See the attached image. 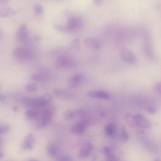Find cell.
<instances>
[{
    "mask_svg": "<svg viewBox=\"0 0 161 161\" xmlns=\"http://www.w3.org/2000/svg\"><path fill=\"white\" fill-rule=\"evenodd\" d=\"M83 23L81 18L72 17L68 19L66 27V30L71 31L78 28L81 27Z\"/></svg>",
    "mask_w": 161,
    "mask_h": 161,
    "instance_id": "cell-9",
    "label": "cell"
},
{
    "mask_svg": "<svg viewBox=\"0 0 161 161\" xmlns=\"http://www.w3.org/2000/svg\"><path fill=\"white\" fill-rule=\"evenodd\" d=\"M34 10L35 13L38 15H42L44 11L43 7L39 4H35L34 7Z\"/></svg>",
    "mask_w": 161,
    "mask_h": 161,
    "instance_id": "cell-24",
    "label": "cell"
},
{
    "mask_svg": "<svg viewBox=\"0 0 161 161\" xmlns=\"http://www.w3.org/2000/svg\"><path fill=\"white\" fill-rule=\"evenodd\" d=\"M94 2L95 4L97 6H100L102 4V2L100 1H95Z\"/></svg>",
    "mask_w": 161,
    "mask_h": 161,
    "instance_id": "cell-35",
    "label": "cell"
},
{
    "mask_svg": "<svg viewBox=\"0 0 161 161\" xmlns=\"http://www.w3.org/2000/svg\"><path fill=\"white\" fill-rule=\"evenodd\" d=\"M120 54L123 60L128 63L135 64L137 62V59L135 55L127 48H123L121 49Z\"/></svg>",
    "mask_w": 161,
    "mask_h": 161,
    "instance_id": "cell-6",
    "label": "cell"
},
{
    "mask_svg": "<svg viewBox=\"0 0 161 161\" xmlns=\"http://www.w3.org/2000/svg\"><path fill=\"white\" fill-rule=\"evenodd\" d=\"M88 125V121L85 119H82L72 125L71 129V132L75 135L82 136L84 134Z\"/></svg>",
    "mask_w": 161,
    "mask_h": 161,
    "instance_id": "cell-5",
    "label": "cell"
},
{
    "mask_svg": "<svg viewBox=\"0 0 161 161\" xmlns=\"http://www.w3.org/2000/svg\"><path fill=\"white\" fill-rule=\"evenodd\" d=\"M12 12L10 10H5L0 11V17H5L10 16Z\"/></svg>",
    "mask_w": 161,
    "mask_h": 161,
    "instance_id": "cell-28",
    "label": "cell"
},
{
    "mask_svg": "<svg viewBox=\"0 0 161 161\" xmlns=\"http://www.w3.org/2000/svg\"><path fill=\"white\" fill-rule=\"evenodd\" d=\"M147 110L150 114H154L156 112V109L154 107H148L147 109Z\"/></svg>",
    "mask_w": 161,
    "mask_h": 161,
    "instance_id": "cell-33",
    "label": "cell"
},
{
    "mask_svg": "<svg viewBox=\"0 0 161 161\" xmlns=\"http://www.w3.org/2000/svg\"><path fill=\"white\" fill-rule=\"evenodd\" d=\"M83 43L86 47L94 50H99L101 47V43L99 40L93 37H88L85 38Z\"/></svg>",
    "mask_w": 161,
    "mask_h": 161,
    "instance_id": "cell-10",
    "label": "cell"
},
{
    "mask_svg": "<svg viewBox=\"0 0 161 161\" xmlns=\"http://www.w3.org/2000/svg\"><path fill=\"white\" fill-rule=\"evenodd\" d=\"M124 118L128 124L130 125L131 126H135L133 118V115L129 114H127L125 115Z\"/></svg>",
    "mask_w": 161,
    "mask_h": 161,
    "instance_id": "cell-25",
    "label": "cell"
},
{
    "mask_svg": "<svg viewBox=\"0 0 161 161\" xmlns=\"http://www.w3.org/2000/svg\"><path fill=\"white\" fill-rule=\"evenodd\" d=\"M97 158L95 157L94 156L93 157L92 159V161H97Z\"/></svg>",
    "mask_w": 161,
    "mask_h": 161,
    "instance_id": "cell-38",
    "label": "cell"
},
{
    "mask_svg": "<svg viewBox=\"0 0 161 161\" xmlns=\"http://www.w3.org/2000/svg\"><path fill=\"white\" fill-rule=\"evenodd\" d=\"M59 161H72V160L71 158L69 156H63L59 158Z\"/></svg>",
    "mask_w": 161,
    "mask_h": 161,
    "instance_id": "cell-32",
    "label": "cell"
},
{
    "mask_svg": "<svg viewBox=\"0 0 161 161\" xmlns=\"http://www.w3.org/2000/svg\"><path fill=\"white\" fill-rule=\"evenodd\" d=\"M92 149V145L91 143L88 142L83 146L79 151V156L80 157L83 158L89 155Z\"/></svg>",
    "mask_w": 161,
    "mask_h": 161,
    "instance_id": "cell-14",
    "label": "cell"
},
{
    "mask_svg": "<svg viewBox=\"0 0 161 161\" xmlns=\"http://www.w3.org/2000/svg\"><path fill=\"white\" fill-rule=\"evenodd\" d=\"M87 95L90 97L105 100H109L110 98V95L108 93L103 91H92L88 93Z\"/></svg>",
    "mask_w": 161,
    "mask_h": 161,
    "instance_id": "cell-13",
    "label": "cell"
},
{
    "mask_svg": "<svg viewBox=\"0 0 161 161\" xmlns=\"http://www.w3.org/2000/svg\"><path fill=\"white\" fill-rule=\"evenodd\" d=\"M73 64V60L69 57L65 56L58 57L54 63L55 67L58 69H64L71 67Z\"/></svg>",
    "mask_w": 161,
    "mask_h": 161,
    "instance_id": "cell-7",
    "label": "cell"
},
{
    "mask_svg": "<svg viewBox=\"0 0 161 161\" xmlns=\"http://www.w3.org/2000/svg\"><path fill=\"white\" fill-rule=\"evenodd\" d=\"M53 26L56 30L61 32H65L66 31V27L58 24H55Z\"/></svg>",
    "mask_w": 161,
    "mask_h": 161,
    "instance_id": "cell-29",
    "label": "cell"
},
{
    "mask_svg": "<svg viewBox=\"0 0 161 161\" xmlns=\"http://www.w3.org/2000/svg\"><path fill=\"white\" fill-rule=\"evenodd\" d=\"M26 115L28 119L31 120H35L39 119L41 114L37 110L31 109L26 111Z\"/></svg>",
    "mask_w": 161,
    "mask_h": 161,
    "instance_id": "cell-15",
    "label": "cell"
},
{
    "mask_svg": "<svg viewBox=\"0 0 161 161\" xmlns=\"http://www.w3.org/2000/svg\"><path fill=\"white\" fill-rule=\"evenodd\" d=\"M28 161H39L36 159H28Z\"/></svg>",
    "mask_w": 161,
    "mask_h": 161,
    "instance_id": "cell-37",
    "label": "cell"
},
{
    "mask_svg": "<svg viewBox=\"0 0 161 161\" xmlns=\"http://www.w3.org/2000/svg\"><path fill=\"white\" fill-rule=\"evenodd\" d=\"M83 79V76L81 74L73 75L67 79V85L70 89L74 88L81 83Z\"/></svg>",
    "mask_w": 161,
    "mask_h": 161,
    "instance_id": "cell-11",
    "label": "cell"
},
{
    "mask_svg": "<svg viewBox=\"0 0 161 161\" xmlns=\"http://www.w3.org/2000/svg\"><path fill=\"white\" fill-rule=\"evenodd\" d=\"M129 135L124 128L122 129L120 135V140L123 142H126L129 139Z\"/></svg>",
    "mask_w": 161,
    "mask_h": 161,
    "instance_id": "cell-21",
    "label": "cell"
},
{
    "mask_svg": "<svg viewBox=\"0 0 161 161\" xmlns=\"http://www.w3.org/2000/svg\"><path fill=\"white\" fill-rule=\"evenodd\" d=\"M21 146L22 148L27 150H30L32 149L33 146L24 141L22 144Z\"/></svg>",
    "mask_w": 161,
    "mask_h": 161,
    "instance_id": "cell-30",
    "label": "cell"
},
{
    "mask_svg": "<svg viewBox=\"0 0 161 161\" xmlns=\"http://www.w3.org/2000/svg\"></svg>",
    "mask_w": 161,
    "mask_h": 161,
    "instance_id": "cell-42",
    "label": "cell"
},
{
    "mask_svg": "<svg viewBox=\"0 0 161 161\" xmlns=\"http://www.w3.org/2000/svg\"><path fill=\"white\" fill-rule=\"evenodd\" d=\"M101 152L105 154L112 152L111 149L107 146H104L101 148Z\"/></svg>",
    "mask_w": 161,
    "mask_h": 161,
    "instance_id": "cell-31",
    "label": "cell"
},
{
    "mask_svg": "<svg viewBox=\"0 0 161 161\" xmlns=\"http://www.w3.org/2000/svg\"><path fill=\"white\" fill-rule=\"evenodd\" d=\"M55 112V108L52 106L45 109L38 119V122L35 127V129L39 130L47 126L51 122Z\"/></svg>",
    "mask_w": 161,
    "mask_h": 161,
    "instance_id": "cell-2",
    "label": "cell"
},
{
    "mask_svg": "<svg viewBox=\"0 0 161 161\" xmlns=\"http://www.w3.org/2000/svg\"><path fill=\"white\" fill-rule=\"evenodd\" d=\"M24 141L33 146L35 142V138L34 134L32 133L29 134L26 136Z\"/></svg>",
    "mask_w": 161,
    "mask_h": 161,
    "instance_id": "cell-20",
    "label": "cell"
},
{
    "mask_svg": "<svg viewBox=\"0 0 161 161\" xmlns=\"http://www.w3.org/2000/svg\"><path fill=\"white\" fill-rule=\"evenodd\" d=\"M135 126L144 129H148L151 126L149 120L145 117L140 114L133 115Z\"/></svg>",
    "mask_w": 161,
    "mask_h": 161,
    "instance_id": "cell-8",
    "label": "cell"
},
{
    "mask_svg": "<svg viewBox=\"0 0 161 161\" xmlns=\"http://www.w3.org/2000/svg\"><path fill=\"white\" fill-rule=\"evenodd\" d=\"M10 130L8 126L5 125L0 127V135L4 134L7 133Z\"/></svg>",
    "mask_w": 161,
    "mask_h": 161,
    "instance_id": "cell-27",
    "label": "cell"
},
{
    "mask_svg": "<svg viewBox=\"0 0 161 161\" xmlns=\"http://www.w3.org/2000/svg\"><path fill=\"white\" fill-rule=\"evenodd\" d=\"M4 156V154L0 150V158H2Z\"/></svg>",
    "mask_w": 161,
    "mask_h": 161,
    "instance_id": "cell-36",
    "label": "cell"
},
{
    "mask_svg": "<svg viewBox=\"0 0 161 161\" xmlns=\"http://www.w3.org/2000/svg\"><path fill=\"white\" fill-rule=\"evenodd\" d=\"M53 93L56 97L64 99H70L73 96V95L69 91L61 88L55 89Z\"/></svg>",
    "mask_w": 161,
    "mask_h": 161,
    "instance_id": "cell-12",
    "label": "cell"
},
{
    "mask_svg": "<svg viewBox=\"0 0 161 161\" xmlns=\"http://www.w3.org/2000/svg\"><path fill=\"white\" fill-rule=\"evenodd\" d=\"M161 86L160 82L156 83L154 86V90L155 92L158 95H161Z\"/></svg>",
    "mask_w": 161,
    "mask_h": 161,
    "instance_id": "cell-26",
    "label": "cell"
},
{
    "mask_svg": "<svg viewBox=\"0 0 161 161\" xmlns=\"http://www.w3.org/2000/svg\"><path fill=\"white\" fill-rule=\"evenodd\" d=\"M25 89L28 92L32 93L36 92L37 89V86L33 84L29 83L25 86Z\"/></svg>",
    "mask_w": 161,
    "mask_h": 161,
    "instance_id": "cell-23",
    "label": "cell"
},
{
    "mask_svg": "<svg viewBox=\"0 0 161 161\" xmlns=\"http://www.w3.org/2000/svg\"><path fill=\"white\" fill-rule=\"evenodd\" d=\"M13 55L16 59L22 61H28L32 56L30 50L24 47H18L15 48L13 51Z\"/></svg>",
    "mask_w": 161,
    "mask_h": 161,
    "instance_id": "cell-3",
    "label": "cell"
},
{
    "mask_svg": "<svg viewBox=\"0 0 161 161\" xmlns=\"http://www.w3.org/2000/svg\"><path fill=\"white\" fill-rule=\"evenodd\" d=\"M53 98L49 94H45L38 97H25L21 100L25 106L31 108H38L45 106L50 104Z\"/></svg>",
    "mask_w": 161,
    "mask_h": 161,
    "instance_id": "cell-1",
    "label": "cell"
},
{
    "mask_svg": "<svg viewBox=\"0 0 161 161\" xmlns=\"http://www.w3.org/2000/svg\"><path fill=\"white\" fill-rule=\"evenodd\" d=\"M47 151L50 155L54 156L57 153L58 147L55 144L53 143L49 144L47 146Z\"/></svg>",
    "mask_w": 161,
    "mask_h": 161,
    "instance_id": "cell-19",
    "label": "cell"
},
{
    "mask_svg": "<svg viewBox=\"0 0 161 161\" xmlns=\"http://www.w3.org/2000/svg\"><path fill=\"white\" fill-rule=\"evenodd\" d=\"M64 14L65 16L68 17V19L73 17L71 13L69 11L66 10L65 11Z\"/></svg>",
    "mask_w": 161,
    "mask_h": 161,
    "instance_id": "cell-34",
    "label": "cell"
},
{
    "mask_svg": "<svg viewBox=\"0 0 161 161\" xmlns=\"http://www.w3.org/2000/svg\"><path fill=\"white\" fill-rule=\"evenodd\" d=\"M31 80L33 81L38 82H43L46 81L48 78L46 76L39 74H34L30 77Z\"/></svg>",
    "mask_w": 161,
    "mask_h": 161,
    "instance_id": "cell-17",
    "label": "cell"
},
{
    "mask_svg": "<svg viewBox=\"0 0 161 161\" xmlns=\"http://www.w3.org/2000/svg\"><path fill=\"white\" fill-rule=\"evenodd\" d=\"M64 119L67 121H71L76 117L75 110L68 109L65 110L63 113Z\"/></svg>",
    "mask_w": 161,
    "mask_h": 161,
    "instance_id": "cell-16",
    "label": "cell"
},
{
    "mask_svg": "<svg viewBox=\"0 0 161 161\" xmlns=\"http://www.w3.org/2000/svg\"><path fill=\"white\" fill-rule=\"evenodd\" d=\"M154 161H159L158 159H155V160H154Z\"/></svg>",
    "mask_w": 161,
    "mask_h": 161,
    "instance_id": "cell-40",
    "label": "cell"
},
{
    "mask_svg": "<svg viewBox=\"0 0 161 161\" xmlns=\"http://www.w3.org/2000/svg\"><path fill=\"white\" fill-rule=\"evenodd\" d=\"M115 132V126L112 124L107 125L104 129V133L105 135L108 137L113 136Z\"/></svg>",
    "mask_w": 161,
    "mask_h": 161,
    "instance_id": "cell-18",
    "label": "cell"
},
{
    "mask_svg": "<svg viewBox=\"0 0 161 161\" xmlns=\"http://www.w3.org/2000/svg\"><path fill=\"white\" fill-rule=\"evenodd\" d=\"M17 39L21 44L27 45L29 43L30 37L27 27L25 24L21 25L17 34Z\"/></svg>",
    "mask_w": 161,
    "mask_h": 161,
    "instance_id": "cell-4",
    "label": "cell"
},
{
    "mask_svg": "<svg viewBox=\"0 0 161 161\" xmlns=\"http://www.w3.org/2000/svg\"><path fill=\"white\" fill-rule=\"evenodd\" d=\"M72 48L76 50H79L80 47V39L76 38L72 40L71 43Z\"/></svg>",
    "mask_w": 161,
    "mask_h": 161,
    "instance_id": "cell-22",
    "label": "cell"
},
{
    "mask_svg": "<svg viewBox=\"0 0 161 161\" xmlns=\"http://www.w3.org/2000/svg\"><path fill=\"white\" fill-rule=\"evenodd\" d=\"M1 139H0V145H1Z\"/></svg>",
    "mask_w": 161,
    "mask_h": 161,
    "instance_id": "cell-39",
    "label": "cell"
},
{
    "mask_svg": "<svg viewBox=\"0 0 161 161\" xmlns=\"http://www.w3.org/2000/svg\"><path fill=\"white\" fill-rule=\"evenodd\" d=\"M105 161H112L107 160H105Z\"/></svg>",
    "mask_w": 161,
    "mask_h": 161,
    "instance_id": "cell-41",
    "label": "cell"
}]
</instances>
